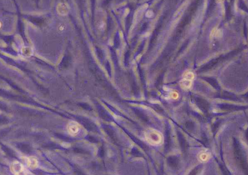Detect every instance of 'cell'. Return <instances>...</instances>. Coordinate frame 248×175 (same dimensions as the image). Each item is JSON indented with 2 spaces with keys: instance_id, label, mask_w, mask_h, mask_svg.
I'll return each mask as SVG.
<instances>
[{
  "instance_id": "obj_4",
  "label": "cell",
  "mask_w": 248,
  "mask_h": 175,
  "mask_svg": "<svg viewBox=\"0 0 248 175\" xmlns=\"http://www.w3.org/2000/svg\"><path fill=\"white\" fill-rule=\"evenodd\" d=\"M67 130L71 135H75L79 131V125L75 121H71L68 123L67 127Z\"/></svg>"
},
{
  "instance_id": "obj_1",
  "label": "cell",
  "mask_w": 248,
  "mask_h": 175,
  "mask_svg": "<svg viewBox=\"0 0 248 175\" xmlns=\"http://www.w3.org/2000/svg\"><path fill=\"white\" fill-rule=\"evenodd\" d=\"M145 138L147 142L153 146L160 145L163 140L162 134L154 129H149L145 133Z\"/></svg>"
},
{
  "instance_id": "obj_5",
  "label": "cell",
  "mask_w": 248,
  "mask_h": 175,
  "mask_svg": "<svg viewBox=\"0 0 248 175\" xmlns=\"http://www.w3.org/2000/svg\"><path fill=\"white\" fill-rule=\"evenodd\" d=\"M27 163L31 168H34L38 167V161L35 157L31 156L27 158Z\"/></svg>"
},
{
  "instance_id": "obj_7",
  "label": "cell",
  "mask_w": 248,
  "mask_h": 175,
  "mask_svg": "<svg viewBox=\"0 0 248 175\" xmlns=\"http://www.w3.org/2000/svg\"><path fill=\"white\" fill-rule=\"evenodd\" d=\"M178 94L177 93L173 92L171 93V97H172L174 98V99L178 98Z\"/></svg>"
},
{
  "instance_id": "obj_6",
  "label": "cell",
  "mask_w": 248,
  "mask_h": 175,
  "mask_svg": "<svg viewBox=\"0 0 248 175\" xmlns=\"http://www.w3.org/2000/svg\"><path fill=\"white\" fill-rule=\"evenodd\" d=\"M209 156L208 153L206 152H201L199 156V159L202 162H206L209 159Z\"/></svg>"
},
{
  "instance_id": "obj_3",
  "label": "cell",
  "mask_w": 248,
  "mask_h": 175,
  "mask_svg": "<svg viewBox=\"0 0 248 175\" xmlns=\"http://www.w3.org/2000/svg\"><path fill=\"white\" fill-rule=\"evenodd\" d=\"M194 74L191 72H189L186 73L183 79L181 81V83H180L181 87L183 89H185L190 88L191 86L192 81L194 79Z\"/></svg>"
},
{
  "instance_id": "obj_2",
  "label": "cell",
  "mask_w": 248,
  "mask_h": 175,
  "mask_svg": "<svg viewBox=\"0 0 248 175\" xmlns=\"http://www.w3.org/2000/svg\"><path fill=\"white\" fill-rule=\"evenodd\" d=\"M11 171L15 175H27V172L21 163L15 161L11 164Z\"/></svg>"
}]
</instances>
